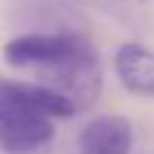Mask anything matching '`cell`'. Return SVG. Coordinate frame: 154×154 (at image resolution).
<instances>
[{"label": "cell", "mask_w": 154, "mask_h": 154, "mask_svg": "<svg viewBox=\"0 0 154 154\" xmlns=\"http://www.w3.org/2000/svg\"><path fill=\"white\" fill-rule=\"evenodd\" d=\"M54 138L50 118L0 106V149L7 154H32Z\"/></svg>", "instance_id": "3"}, {"label": "cell", "mask_w": 154, "mask_h": 154, "mask_svg": "<svg viewBox=\"0 0 154 154\" xmlns=\"http://www.w3.org/2000/svg\"><path fill=\"white\" fill-rule=\"evenodd\" d=\"M38 75L43 86L63 95L75 106V111L91 109L97 102L104 84V72H102L97 50L86 36L79 38V43L70 54L61 57L50 66H41Z\"/></svg>", "instance_id": "1"}, {"label": "cell", "mask_w": 154, "mask_h": 154, "mask_svg": "<svg viewBox=\"0 0 154 154\" xmlns=\"http://www.w3.org/2000/svg\"><path fill=\"white\" fill-rule=\"evenodd\" d=\"M82 34H23L7 41L2 57L14 68H41L70 54Z\"/></svg>", "instance_id": "2"}, {"label": "cell", "mask_w": 154, "mask_h": 154, "mask_svg": "<svg viewBox=\"0 0 154 154\" xmlns=\"http://www.w3.org/2000/svg\"><path fill=\"white\" fill-rule=\"evenodd\" d=\"M0 106L18 109L25 113H36L50 118V120L52 118H72L77 113L75 106L66 97L43 84L16 82V79H2V77H0Z\"/></svg>", "instance_id": "4"}, {"label": "cell", "mask_w": 154, "mask_h": 154, "mask_svg": "<svg viewBox=\"0 0 154 154\" xmlns=\"http://www.w3.org/2000/svg\"><path fill=\"white\" fill-rule=\"evenodd\" d=\"M134 143L131 122L122 116H97L79 134V154H129Z\"/></svg>", "instance_id": "5"}, {"label": "cell", "mask_w": 154, "mask_h": 154, "mask_svg": "<svg viewBox=\"0 0 154 154\" xmlns=\"http://www.w3.org/2000/svg\"><path fill=\"white\" fill-rule=\"evenodd\" d=\"M116 72L125 88L138 95H154V52L140 43H125L116 50Z\"/></svg>", "instance_id": "6"}]
</instances>
